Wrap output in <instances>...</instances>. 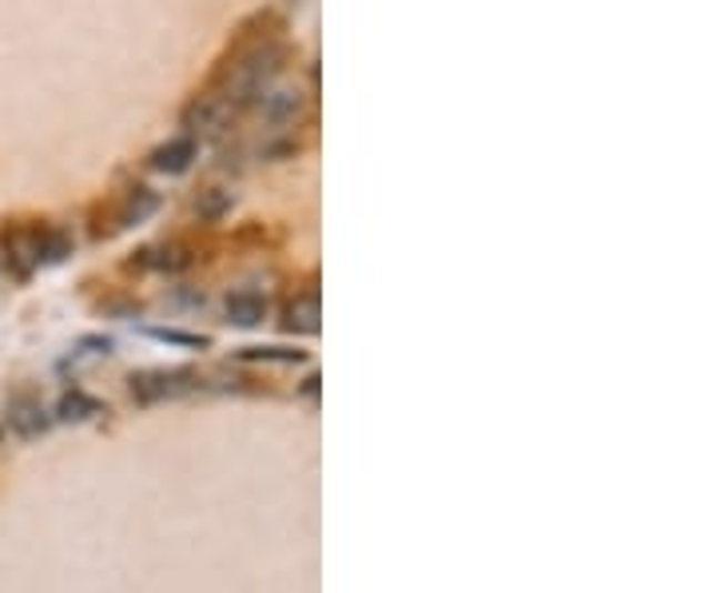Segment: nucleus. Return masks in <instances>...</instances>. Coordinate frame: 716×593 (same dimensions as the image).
Masks as SVG:
<instances>
[{
  "label": "nucleus",
  "instance_id": "obj_12",
  "mask_svg": "<svg viewBox=\"0 0 716 593\" xmlns=\"http://www.w3.org/2000/svg\"><path fill=\"white\" fill-rule=\"evenodd\" d=\"M57 414L64 422H84V419H92V414H100V402L88 399L84 391H72V394H64V399H60Z\"/></svg>",
  "mask_w": 716,
  "mask_h": 593
},
{
  "label": "nucleus",
  "instance_id": "obj_17",
  "mask_svg": "<svg viewBox=\"0 0 716 593\" xmlns=\"http://www.w3.org/2000/svg\"><path fill=\"white\" fill-rule=\"evenodd\" d=\"M0 439H4V426H0Z\"/></svg>",
  "mask_w": 716,
  "mask_h": 593
},
{
  "label": "nucleus",
  "instance_id": "obj_5",
  "mask_svg": "<svg viewBox=\"0 0 716 593\" xmlns=\"http://www.w3.org/2000/svg\"><path fill=\"white\" fill-rule=\"evenodd\" d=\"M223 315H228L231 326H259L263 319H268V299L251 288L231 291L228 303H223Z\"/></svg>",
  "mask_w": 716,
  "mask_h": 593
},
{
  "label": "nucleus",
  "instance_id": "obj_14",
  "mask_svg": "<svg viewBox=\"0 0 716 593\" xmlns=\"http://www.w3.org/2000/svg\"><path fill=\"white\" fill-rule=\"evenodd\" d=\"M239 359H268V363H299L303 351H283V346H251Z\"/></svg>",
  "mask_w": 716,
  "mask_h": 593
},
{
  "label": "nucleus",
  "instance_id": "obj_13",
  "mask_svg": "<svg viewBox=\"0 0 716 593\" xmlns=\"http://www.w3.org/2000/svg\"><path fill=\"white\" fill-rule=\"evenodd\" d=\"M155 192H148V188H135L132 195H128V203H124V223H140V220H148L155 211Z\"/></svg>",
  "mask_w": 716,
  "mask_h": 593
},
{
  "label": "nucleus",
  "instance_id": "obj_1",
  "mask_svg": "<svg viewBox=\"0 0 716 593\" xmlns=\"http://www.w3.org/2000/svg\"><path fill=\"white\" fill-rule=\"evenodd\" d=\"M279 60H283V52L275 49V44H268V49H255L248 60H239L235 72H231V92H228V104H248V100H259L263 97V88L271 84V77L279 72Z\"/></svg>",
  "mask_w": 716,
  "mask_h": 593
},
{
  "label": "nucleus",
  "instance_id": "obj_15",
  "mask_svg": "<svg viewBox=\"0 0 716 593\" xmlns=\"http://www.w3.org/2000/svg\"><path fill=\"white\" fill-rule=\"evenodd\" d=\"M148 335L160 339V343H175V346H208V339H200V335H183V331H163V326H152Z\"/></svg>",
  "mask_w": 716,
  "mask_h": 593
},
{
  "label": "nucleus",
  "instance_id": "obj_10",
  "mask_svg": "<svg viewBox=\"0 0 716 593\" xmlns=\"http://www.w3.org/2000/svg\"><path fill=\"white\" fill-rule=\"evenodd\" d=\"M231 203H235V195L231 192H223V188H208V192H200V200H195V215H200L203 223H220L231 211Z\"/></svg>",
  "mask_w": 716,
  "mask_h": 593
},
{
  "label": "nucleus",
  "instance_id": "obj_11",
  "mask_svg": "<svg viewBox=\"0 0 716 593\" xmlns=\"http://www.w3.org/2000/svg\"><path fill=\"white\" fill-rule=\"evenodd\" d=\"M72 255V235L60 228H44L40 231V263H60V259Z\"/></svg>",
  "mask_w": 716,
  "mask_h": 593
},
{
  "label": "nucleus",
  "instance_id": "obj_2",
  "mask_svg": "<svg viewBox=\"0 0 716 593\" xmlns=\"http://www.w3.org/2000/svg\"><path fill=\"white\" fill-rule=\"evenodd\" d=\"M191 379L195 374L191 371H148V374H132V399L143 402V406H152V402H163V399H180V394H188Z\"/></svg>",
  "mask_w": 716,
  "mask_h": 593
},
{
  "label": "nucleus",
  "instance_id": "obj_4",
  "mask_svg": "<svg viewBox=\"0 0 716 593\" xmlns=\"http://www.w3.org/2000/svg\"><path fill=\"white\" fill-rule=\"evenodd\" d=\"M303 108L306 100L299 88H279V92H268V100H263V120L275 132H283V128H295L303 120Z\"/></svg>",
  "mask_w": 716,
  "mask_h": 593
},
{
  "label": "nucleus",
  "instance_id": "obj_6",
  "mask_svg": "<svg viewBox=\"0 0 716 593\" xmlns=\"http://www.w3.org/2000/svg\"><path fill=\"white\" fill-rule=\"evenodd\" d=\"M195 155H200L195 135H175V140H168V144L155 148V152H152V168H155V172L180 175V172H188Z\"/></svg>",
  "mask_w": 716,
  "mask_h": 593
},
{
  "label": "nucleus",
  "instance_id": "obj_7",
  "mask_svg": "<svg viewBox=\"0 0 716 593\" xmlns=\"http://www.w3.org/2000/svg\"><path fill=\"white\" fill-rule=\"evenodd\" d=\"M231 115V104H228V97H200L195 104L188 108V115H183V128H188V135H195V132H215V128L223 124Z\"/></svg>",
  "mask_w": 716,
  "mask_h": 593
},
{
  "label": "nucleus",
  "instance_id": "obj_16",
  "mask_svg": "<svg viewBox=\"0 0 716 593\" xmlns=\"http://www.w3.org/2000/svg\"><path fill=\"white\" fill-rule=\"evenodd\" d=\"M315 391H319V379H306L303 394H306V399H315Z\"/></svg>",
  "mask_w": 716,
  "mask_h": 593
},
{
  "label": "nucleus",
  "instance_id": "obj_3",
  "mask_svg": "<svg viewBox=\"0 0 716 593\" xmlns=\"http://www.w3.org/2000/svg\"><path fill=\"white\" fill-rule=\"evenodd\" d=\"M0 248H4V259L9 268L17 271L20 279L32 275L40 268V231L37 228H9L0 235Z\"/></svg>",
  "mask_w": 716,
  "mask_h": 593
},
{
  "label": "nucleus",
  "instance_id": "obj_9",
  "mask_svg": "<svg viewBox=\"0 0 716 593\" xmlns=\"http://www.w3.org/2000/svg\"><path fill=\"white\" fill-rule=\"evenodd\" d=\"M283 326L286 331H295V335H315L319 331V295L315 291H303L286 303L283 311Z\"/></svg>",
  "mask_w": 716,
  "mask_h": 593
},
{
  "label": "nucleus",
  "instance_id": "obj_8",
  "mask_svg": "<svg viewBox=\"0 0 716 593\" xmlns=\"http://www.w3.org/2000/svg\"><path fill=\"white\" fill-rule=\"evenodd\" d=\"M48 411L40 406L37 399H17L9 406V426L12 434H20V439H40V434L48 431Z\"/></svg>",
  "mask_w": 716,
  "mask_h": 593
}]
</instances>
